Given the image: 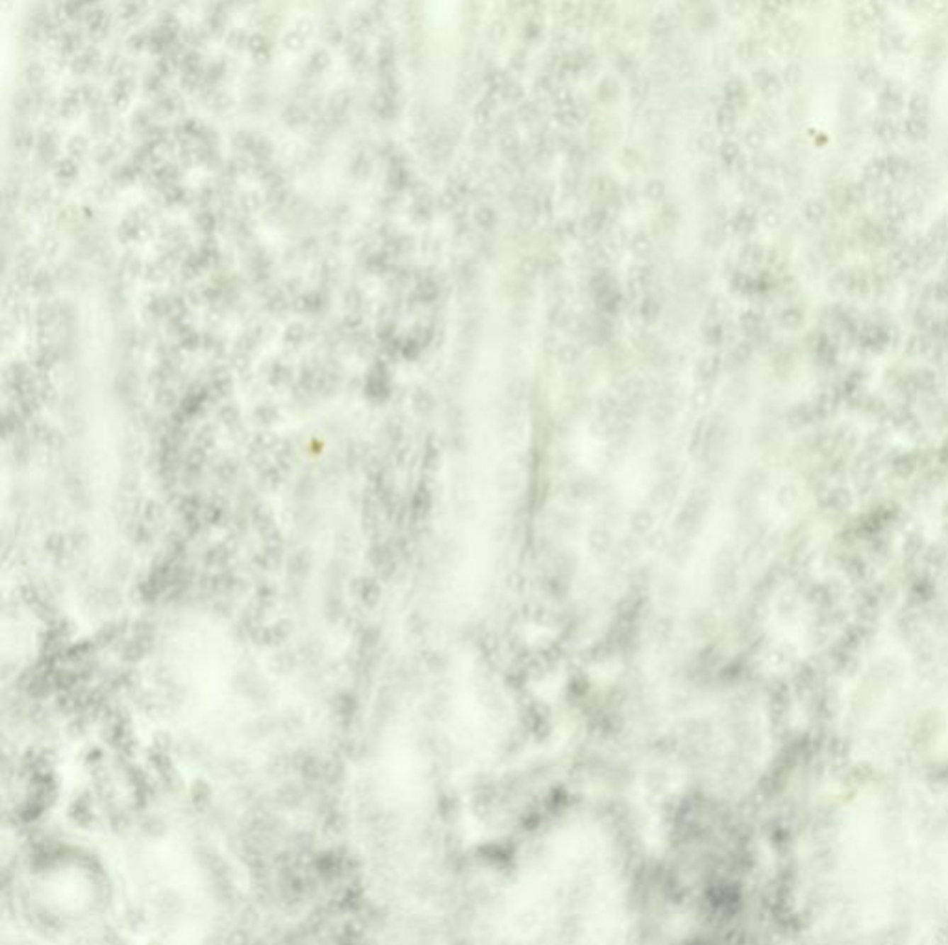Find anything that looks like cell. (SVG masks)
Returning <instances> with one entry per match:
<instances>
[{"label": "cell", "mask_w": 948, "mask_h": 945, "mask_svg": "<svg viewBox=\"0 0 948 945\" xmlns=\"http://www.w3.org/2000/svg\"><path fill=\"white\" fill-rule=\"evenodd\" d=\"M700 244H702V248H706L708 252H718V250L723 248L726 241H728V231L724 228V224H713L706 226L700 231Z\"/></svg>", "instance_id": "obj_11"}, {"label": "cell", "mask_w": 948, "mask_h": 945, "mask_svg": "<svg viewBox=\"0 0 948 945\" xmlns=\"http://www.w3.org/2000/svg\"><path fill=\"white\" fill-rule=\"evenodd\" d=\"M594 409H597V415L619 418V409H621V398H619L613 391L602 392V394L597 398V401H594Z\"/></svg>", "instance_id": "obj_20"}, {"label": "cell", "mask_w": 948, "mask_h": 945, "mask_svg": "<svg viewBox=\"0 0 948 945\" xmlns=\"http://www.w3.org/2000/svg\"><path fill=\"white\" fill-rule=\"evenodd\" d=\"M700 340L706 348L718 350L726 340V326L724 320H709L704 319L700 326Z\"/></svg>", "instance_id": "obj_7"}, {"label": "cell", "mask_w": 948, "mask_h": 945, "mask_svg": "<svg viewBox=\"0 0 948 945\" xmlns=\"http://www.w3.org/2000/svg\"><path fill=\"white\" fill-rule=\"evenodd\" d=\"M630 531L633 537H648L656 529V512L648 507H639L630 515Z\"/></svg>", "instance_id": "obj_8"}, {"label": "cell", "mask_w": 948, "mask_h": 945, "mask_svg": "<svg viewBox=\"0 0 948 945\" xmlns=\"http://www.w3.org/2000/svg\"><path fill=\"white\" fill-rule=\"evenodd\" d=\"M498 220H500V217H498V211L495 210V207H491V205H485V204L478 205V207H476V210H474V213H473V224L476 226L478 229H482L484 234H489V231L497 229Z\"/></svg>", "instance_id": "obj_18"}, {"label": "cell", "mask_w": 948, "mask_h": 945, "mask_svg": "<svg viewBox=\"0 0 948 945\" xmlns=\"http://www.w3.org/2000/svg\"><path fill=\"white\" fill-rule=\"evenodd\" d=\"M752 353H754V344L752 340H739L730 348L728 355L724 359V368L730 370V368H741L748 363L752 359Z\"/></svg>", "instance_id": "obj_16"}, {"label": "cell", "mask_w": 948, "mask_h": 945, "mask_svg": "<svg viewBox=\"0 0 948 945\" xmlns=\"http://www.w3.org/2000/svg\"><path fill=\"white\" fill-rule=\"evenodd\" d=\"M636 304H637V315L641 319L643 326L656 324L658 320L661 319V315H663V298H661L658 292L652 291V289L648 292H645Z\"/></svg>", "instance_id": "obj_5"}, {"label": "cell", "mask_w": 948, "mask_h": 945, "mask_svg": "<svg viewBox=\"0 0 948 945\" xmlns=\"http://www.w3.org/2000/svg\"><path fill=\"white\" fill-rule=\"evenodd\" d=\"M515 273H517V277H521L524 282H536L537 277L543 274V258H539L536 253H522L517 261Z\"/></svg>", "instance_id": "obj_13"}, {"label": "cell", "mask_w": 948, "mask_h": 945, "mask_svg": "<svg viewBox=\"0 0 948 945\" xmlns=\"http://www.w3.org/2000/svg\"><path fill=\"white\" fill-rule=\"evenodd\" d=\"M680 474H671V476H660L654 485H652L648 496H650L652 505L667 507L671 505L676 496L680 494Z\"/></svg>", "instance_id": "obj_4"}, {"label": "cell", "mask_w": 948, "mask_h": 945, "mask_svg": "<svg viewBox=\"0 0 948 945\" xmlns=\"http://www.w3.org/2000/svg\"><path fill=\"white\" fill-rule=\"evenodd\" d=\"M665 193H667L665 185L661 182H658V180L648 182V185L645 187V195H647L648 202H661L665 198Z\"/></svg>", "instance_id": "obj_27"}, {"label": "cell", "mask_w": 948, "mask_h": 945, "mask_svg": "<svg viewBox=\"0 0 948 945\" xmlns=\"http://www.w3.org/2000/svg\"><path fill=\"white\" fill-rule=\"evenodd\" d=\"M689 403L693 407V411L696 413H708L715 403V391L713 385H704V383H696L694 389L691 391L689 394Z\"/></svg>", "instance_id": "obj_15"}, {"label": "cell", "mask_w": 948, "mask_h": 945, "mask_svg": "<svg viewBox=\"0 0 948 945\" xmlns=\"http://www.w3.org/2000/svg\"><path fill=\"white\" fill-rule=\"evenodd\" d=\"M495 488L500 494L506 496H517L526 488V472L522 470L521 464H509V466H500L493 474Z\"/></svg>", "instance_id": "obj_2"}, {"label": "cell", "mask_w": 948, "mask_h": 945, "mask_svg": "<svg viewBox=\"0 0 948 945\" xmlns=\"http://www.w3.org/2000/svg\"><path fill=\"white\" fill-rule=\"evenodd\" d=\"M669 544H671V539L667 535V531L663 529H654L647 537V546L652 551H667Z\"/></svg>", "instance_id": "obj_25"}, {"label": "cell", "mask_w": 948, "mask_h": 945, "mask_svg": "<svg viewBox=\"0 0 948 945\" xmlns=\"http://www.w3.org/2000/svg\"><path fill=\"white\" fill-rule=\"evenodd\" d=\"M724 370V357L723 355H718L717 352H708L704 355H700L696 361H694L693 367V376L694 382L696 383H704V385H715L721 374Z\"/></svg>", "instance_id": "obj_3"}, {"label": "cell", "mask_w": 948, "mask_h": 945, "mask_svg": "<svg viewBox=\"0 0 948 945\" xmlns=\"http://www.w3.org/2000/svg\"><path fill=\"white\" fill-rule=\"evenodd\" d=\"M630 340H632V346L636 348V352L639 353V355H643L647 361L658 352V350L663 348V343H661L652 331L645 330V326L633 331L632 339Z\"/></svg>", "instance_id": "obj_10"}, {"label": "cell", "mask_w": 948, "mask_h": 945, "mask_svg": "<svg viewBox=\"0 0 948 945\" xmlns=\"http://www.w3.org/2000/svg\"><path fill=\"white\" fill-rule=\"evenodd\" d=\"M730 228L739 237H748L754 231V217H750L748 213H738L730 220Z\"/></svg>", "instance_id": "obj_24"}, {"label": "cell", "mask_w": 948, "mask_h": 945, "mask_svg": "<svg viewBox=\"0 0 948 945\" xmlns=\"http://www.w3.org/2000/svg\"><path fill=\"white\" fill-rule=\"evenodd\" d=\"M738 324L739 330L752 340L754 337H757V335L763 331V316L760 315L756 309H747L739 315Z\"/></svg>", "instance_id": "obj_19"}, {"label": "cell", "mask_w": 948, "mask_h": 945, "mask_svg": "<svg viewBox=\"0 0 948 945\" xmlns=\"http://www.w3.org/2000/svg\"><path fill=\"white\" fill-rule=\"evenodd\" d=\"M600 483L589 474H580L567 479L560 487L561 498L569 503H587L599 496Z\"/></svg>", "instance_id": "obj_1"}, {"label": "cell", "mask_w": 948, "mask_h": 945, "mask_svg": "<svg viewBox=\"0 0 948 945\" xmlns=\"http://www.w3.org/2000/svg\"><path fill=\"white\" fill-rule=\"evenodd\" d=\"M587 544H589L593 554L597 555L608 554L613 546V535L609 533L608 527H604V525H594V527H591L589 529V533H587Z\"/></svg>", "instance_id": "obj_17"}, {"label": "cell", "mask_w": 948, "mask_h": 945, "mask_svg": "<svg viewBox=\"0 0 948 945\" xmlns=\"http://www.w3.org/2000/svg\"><path fill=\"white\" fill-rule=\"evenodd\" d=\"M526 396H528V387L524 379L515 377V379H509V382L506 383V387H504V398H506V401L515 403V406H521Z\"/></svg>", "instance_id": "obj_21"}, {"label": "cell", "mask_w": 948, "mask_h": 945, "mask_svg": "<svg viewBox=\"0 0 948 945\" xmlns=\"http://www.w3.org/2000/svg\"><path fill=\"white\" fill-rule=\"evenodd\" d=\"M745 391H747V389H745V383H743L741 379H732V382L726 385V389H724V394H726V398H728L732 403H739V401L745 398Z\"/></svg>", "instance_id": "obj_26"}, {"label": "cell", "mask_w": 948, "mask_h": 945, "mask_svg": "<svg viewBox=\"0 0 948 945\" xmlns=\"http://www.w3.org/2000/svg\"><path fill=\"white\" fill-rule=\"evenodd\" d=\"M582 348H580V344L575 343V340H563L560 343L558 350L554 353L555 363L560 365L561 368H576L582 361Z\"/></svg>", "instance_id": "obj_14"}, {"label": "cell", "mask_w": 948, "mask_h": 945, "mask_svg": "<svg viewBox=\"0 0 948 945\" xmlns=\"http://www.w3.org/2000/svg\"><path fill=\"white\" fill-rule=\"evenodd\" d=\"M708 425H709V416H700L699 420L694 422L693 428H691L689 439H687V452H689L691 457L700 459V455L704 452L706 437H708Z\"/></svg>", "instance_id": "obj_12"}, {"label": "cell", "mask_w": 948, "mask_h": 945, "mask_svg": "<svg viewBox=\"0 0 948 945\" xmlns=\"http://www.w3.org/2000/svg\"><path fill=\"white\" fill-rule=\"evenodd\" d=\"M415 406L422 411V413H431L434 407H436V400L431 396L428 391H419V394L415 396Z\"/></svg>", "instance_id": "obj_28"}, {"label": "cell", "mask_w": 948, "mask_h": 945, "mask_svg": "<svg viewBox=\"0 0 948 945\" xmlns=\"http://www.w3.org/2000/svg\"><path fill=\"white\" fill-rule=\"evenodd\" d=\"M728 315V302L724 300L723 297H715L709 298L706 302V311H704V319L709 320H724V316Z\"/></svg>", "instance_id": "obj_22"}, {"label": "cell", "mask_w": 948, "mask_h": 945, "mask_svg": "<svg viewBox=\"0 0 948 945\" xmlns=\"http://www.w3.org/2000/svg\"><path fill=\"white\" fill-rule=\"evenodd\" d=\"M676 406H678V401L671 400V398H656V400L652 401L650 407L652 425L665 428V425L671 424L676 416Z\"/></svg>", "instance_id": "obj_9"}, {"label": "cell", "mask_w": 948, "mask_h": 945, "mask_svg": "<svg viewBox=\"0 0 948 945\" xmlns=\"http://www.w3.org/2000/svg\"><path fill=\"white\" fill-rule=\"evenodd\" d=\"M654 470H656L660 476H671V474L678 472V459L675 457L669 452H660V454L654 457Z\"/></svg>", "instance_id": "obj_23"}, {"label": "cell", "mask_w": 948, "mask_h": 945, "mask_svg": "<svg viewBox=\"0 0 948 945\" xmlns=\"http://www.w3.org/2000/svg\"><path fill=\"white\" fill-rule=\"evenodd\" d=\"M560 343H561V340L558 339V335H555L554 331L546 333L545 339H543V352H545L546 355L554 357V353H555V350H558V346H560Z\"/></svg>", "instance_id": "obj_29"}, {"label": "cell", "mask_w": 948, "mask_h": 945, "mask_svg": "<svg viewBox=\"0 0 948 945\" xmlns=\"http://www.w3.org/2000/svg\"><path fill=\"white\" fill-rule=\"evenodd\" d=\"M626 248L636 258V261H648L656 248V239L645 229H637L630 235Z\"/></svg>", "instance_id": "obj_6"}]
</instances>
